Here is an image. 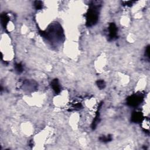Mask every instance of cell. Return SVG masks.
I'll return each instance as SVG.
<instances>
[{"label":"cell","mask_w":150,"mask_h":150,"mask_svg":"<svg viewBox=\"0 0 150 150\" xmlns=\"http://www.w3.org/2000/svg\"><path fill=\"white\" fill-rule=\"evenodd\" d=\"M143 100V97L141 95H133L128 99V104L131 106H137Z\"/></svg>","instance_id":"7a4b0ae2"},{"label":"cell","mask_w":150,"mask_h":150,"mask_svg":"<svg viewBox=\"0 0 150 150\" xmlns=\"http://www.w3.org/2000/svg\"><path fill=\"white\" fill-rule=\"evenodd\" d=\"M52 86L53 90L55 91L56 93H59L60 92V86L57 79H55L54 80H53L52 83Z\"/></svg>","instance_id":"277c9868"},{"label":"cell","mask_w":150,"mask_h":150,"mask_svg":"<svg viewBox=\"0 0 150 150\" xmlns=\"http://www.w3.org/2000/svg\"><path fill=\"white\" fill-rule=\"evenodd\" d=\"M1 21L2 25L4 26V27H5L6 25L7 24V22L8 21V17L6 14H4V15H2L1 16Z\"/></svg>","instance_id":"8992f818"},{"label":"cell","mask_w":150,"mask_h":150,"mask_svg":"<svg viewBox=\"0 0 150 150\" xmlns=\"http://www.w3.org/2000/svg\"><path fill=\"white\" fill-rule=\"evenodd\" d=\"M35 7L36 9H40L42 7V2L41 1H35Z\"/></svg>","instance_id":"ba28073f"},{"label":"cell","mask_w":150,"mask_h":150,"mask_svg":"<svg viewBox=\"0 0 150 150\" xmlns=\"http://www.w3.org/2000/svg\"><path fill=\"white\" fill-rule=\"evenodd\" d=\"M97 86L98 88L100 89H103L105 87V83H104V82L103 80H98L97 82Z\"/></svg>","instance_id":"52a82bcc"},{"label":"cell","mask_w":150,"mask_h":150,"mask_svg":"<svg viewBox=\"0 0 150 150\" xmlns=\"http://www.w3.org/2000/svg\"><path fill=\"white\" fill-rule=\"evenodd\" d=\"M142 117V114L139 112H135L133 114L132 116V120L135 122V123H137L140 121L141 120V118Z\"/></svg>","instance_id":"5b68a950"},{"label":"cell","mask_w":150,"mask_h":150,"mask_svg":"<svg viewBox=\"0 0 150 150\" xmlns=\"http://www.w3.org/2000/svg\"><path fill=\"white\" fill-rule=\"evenodd\" d=\"M98 20V12L97 8L93 6L89 11L87 16V24L88 26H91L97 22Z\"/></svg>","instance_id":"6da1fadb"},{"label":"cell","mask_w":150,"mask_h":150,"mask_svg":"<svg viewBox=\"0 0 150 150\" xmlns=\"http://www.w3.org/2000/svg\"><path fill=\"white\" fill-rule=\"evenodd\" d=\"M117 29L114 23H112L109 27V38L111 39H113L117 35Z\"/></svg>","instance_id":"3957f363"},{"label":"cell","mask_w":150,"mask_h":150,"mask_svg":"<svg viewBox=\"0 0 150 150\" xmlns=\"http://www.w3.org/2000/svg\"><path fill=\"white\" fill-rule=\"evenodd\" d=\"M16 71H18V72H22L23 70L22 66L21 64H17L16 65Z\"/></svg>","instance_id":"9c48e42d"}]
</instances>
